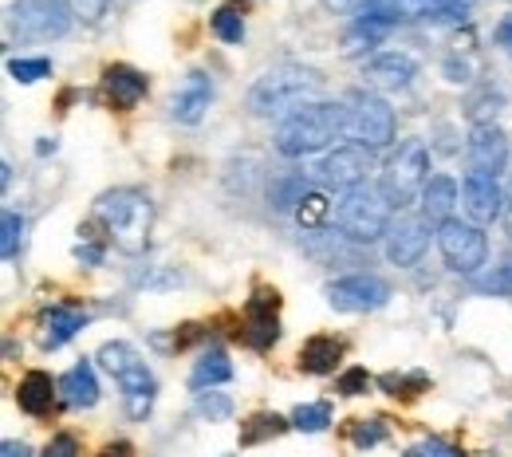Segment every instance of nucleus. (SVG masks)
I'll list each match as a JSON object with an SVG mask.
<instances>
[{"label":"nucleus","instance_id":"obj_1","mask_svg":"<svg viewBox=\"0 0 512 457\" xmlns=\"http://www.w3.org/2000/svg\"><path fill=\"white\" fill-rule=\"evenodd\" d=\"M95 221L107 229L111 245L123 257H142L150 249V229H154V201L138 186H115L95 197Z\"/></svg>","mask_w":512,"mask_h":457},{"label":"nucleus","instance_id":"obj_2","mask_svg":"<svg viewBox=\"0 0 512 457\" xmlns=\"http://www.w3.org/2000/svg\"><path fill=\"white\" fill-rule=\"evenodd\" d=\"M323 87V75L304 64H276L268 67L249 87V111L256 119H288L304 103H316V91Z\"/></svg>","mask_w":512,"mask_h":457},{"label":"nucleus","instance_id":"obj_3","mask_svg":"<svg viewBox=\"0 0 512 457\" xmlns=\"http://www.w3.org/2000/svg\"><path fill=\"white\" fill-rule=\"evenodd\" d=\"M347 134V103H304L276 127V150L284 158H308Z\"/></svg>","mask_w":512,"mask_h":457},{"label":"nucleus","instance_id":"obj_4","mask_svg":"<svg viewBox=\"0 0 512 457\" xmlns=\"http://www.w3.org/2000/svg\"><path fill=\"white\" fill-rule=\"evenodd\" d=\"M95 363L123 387V398H127V414L134 422H142L150 410H154V398H158V383H154V375H150V367H146V359L123 343V339H111V343H103L99 347V355H95Z\"/></svg>","mask_w":512,"mask_h":457},{"label":"nucleus","instance_id":"obj_5","mask_svg":"<svg viewBox=\"0 0 512 457\" xmlns=\"http://www.w3.org/2000/svg\"><path fill=\"white\" fill-rule=\"evenodd\" d=\"M390 201L383 197L379 186H359V190H347V194L335 201V229L343 233V241L351 245H375L386 241L390 233Z\"/></svg>","mask_w":512,"mask_h":457},{"label":"nucleus","instance_id":"obj_6","mask_svg":"<svg viewBox=\"0 0 512 457\" xmlns=\"http://www.w3.org/2000/svg\"><path fill=\"white\" fill-rule=\"evenodd\" d=\"M430 178L434 174H430V150H426V142L406 138V142H398L386 154L383 174H379V190H383V197L394 209H406L414 197H422Z\"/></svg>","mask_w":512,"mask_h":457},{"label":"nucleus","instance_id":"obj_7","mask_svg":"<svg viewBox=\"0 0 512 457\" xmlns=\"http://www.w3.org/2000/svg\"><path fill=\"white\" fill-rule=\"evenodd\" d=\"M71 8L64 0H12L8 4V36L16 44H52L71 32Z\"/></svg>","mask_w":512,"mask_h":457},{"label":"nucleus","instance_id":"obj_8","mask_svg":"<svg viewBox=\"0 0 512 457\" xmlns=\"http://www.w3.org/2000/svg\"><path fill=\"white\" fill-rule=\"evenodd\" d=\"M394 131H398V123H394V111L383 95H375V91L347 95V134L355 142H363L367 150H386V146H394Z\"/></svg>","mask_w":512,"mask_h":457},{"label":"nucleus","instance_id":"obj_9","mask_svg":"<svg viewBox=\"0 0 512 457\" xmlns=\"http://www.w3.org/2000/svg\"><path fill=\"white\" fill-rule=\"evenodd\" d=\"M438 249H442V261L446 268H453L457 276H473L485 257H489V241H485V229L473 225V221H461V217H449L438 225Z\"/></svg>","mask_w":512,"mask_h":457},{"label":"nucleus","instance_id":"obj_10","mask_svg":"<svg viewBox=\"0 0 512 457\" xmlns=\"http://www.w3.org/2000/svg\"><path fill=\"white\" fill-rule=\"evenodd\" d=\"M371 170H375V150H367L363 142H343V146L327 150L320 158V166H316L323 186L343 190V194L367 186V174Z\"/></svg>","mask_w":512,"mask_h":457},{"label":"nucleus","instance_id":"obj_11","mask_svg":"<svg viewBox=\"0 0 512 457\" xmlns=\"http://www.w3.org/2000/svg\"><path fill=\"white\" fill-rule=\"evenodd\" d=\"M390 300V284L371 272H351L327 284V304L335 312H379Z\"/></svg>","mask_w":512,"mask_h":457},{"label":"nucleus","instance_id":"obj_12","mask_svg":"<svg viewBox=\"0 0 512 457\" xmlns=\"http://www.w3.org/2000/svg\"><path fill=\"white\" fill-rule=\"evenodd\" d=\"M465 158L473 174H489L501 178L509 166V134L501 131L497 123H473L469 142H465Z\"/></svg>","mask_w":512,"mask_h":457},{"label":"nucleus","instance_id":"obj_13","mask_svg":"<svg viewBox=\"0 0 512 457\" xmlns=\"http://www.w3.org/2000/svg\"><path fill=\"white\" fill-rule=\"evenodd\" d=\"M461 205H465V221L473 225H493L497 217H505V194L501 182L489 174H465L461 182Z\"/></svg>","mask_w":512,"mask_h":457},{"label":"nucleus","instance_id":"obj_14","mask_svg":"<svg viewBox=\"0 0 512 457\" xmlns=\"http://www.w3.org/2000/svg\"><path fill=\"white\" fill-rule=\"evenodd\" d=\"M276 312H280V296H276V288H256L253 300L245 304V343L253 347V351H268L276 339H280V320H276Z\"/></svg>","mask_w":512,"mask_h":457},{"label":"nucleus","instance_id":"obj_15","mask_svg":"<svg viewBox=\"0 0 512 457\" xmlns=\"http://www.w3.org/2000/svg\"><path fill=\"white\" fill-rule=\"evenodd\" d=\"M430 221L426 217H398L386 233V261L398 264V268H410V264L422 261V253L430 249Z\"/></svg>","mask_w":512,"mask_h":457},{"label":"nucleus","instance_id":"obj_16","mask_svg":"<svg viewBox=\"0 0 512 457\" xmlns=\"http://www.w3.org/2000/svg\"><path fill=\"white\" fill-rule=\"evenodd\" d=\"M209 103H213V83H209V75H205V71H190V75L182 79V87L174 91V99H170V119L182 123V127H193V123L205 119Z\"/></svg>","mask_w":512,"mask_h":457},{"label":"nucleus","instance_id":"obj_17","mask_svg":"<svg viewBox=\"0 0 512 457\" xmlns=\"http://www.w3.org/2000/svg\"><path fill=\"white\" fill-rule=\"evenodd\" d=\"M150 91V79L130 64H111L103 67V95L115 111H134Z\"/></svg>","mask_w":512,"mask_h":457},{"label":"nucleus","instance_id":"obj_18","mask_svg":"<svg viewBox=\"0 0 512 457\" xmlns=\"http://www.w3.org/2000/svg\"><path fill=\"white\" fill-rule=\"evenodd\" d=\"M414 75H418V64L410 56H402V52H383V56L363 64V79L383 87V91H406L414 83Z\"/></svg>","mask_w":512,"mask_h":457},{"label":"nucleus","instance_id":"obj_19","mask_svg":"<svg viewBox=\"0 0 512 457\" xmlns=\"http://www.w3.org/2000/svg\"><path fill=\"white\" fill-rule=\"evenodd\" d=\"M83 327H87V312H83V308L56 304V308H48L44 320H40V347H44V351H60V347L71 343Z\"/></svg>","mask_w":512,"mask_h":457},{"label":"nucleus","instance_id":"obj_20","mask_svg":"<svg viewBox=\"0 0 512 457\" xmlns=\"http://www.w3.org/2000/svg\"><path fill=\"white\" fill-rule=\"evenodd\" d=\"M446 8V0H363V12L383 24H406V20H434Z\"/></svg>","mask_w":512,"mask_h":457},{"label":"nucleus","instance_id":"obj_21","mask_svg":"<svg viewBox=\"0 0 512 457\" xmlns=\"http://www.w3.org/2000/svg\"><path fill=\"white\" fill-rule=\"evenodd\" d=\"M60 398V383H52L48 371H28L20 383H16V406L32 418H44L52 410V402Z\"/></svg>","mask_w":512,"mask_h":457},{"label":"nucleus","instance_id":"obj_22","mask_svg":"<svg viewBox=\"0 0 512 457\" xmlns=\"http://www.w3.org/2000/svg\"><path fill=\"white\" fill-rule=\"evenodd\" d=\"M60 402L71 410H91L99 402V379H95V367L87 359L60 375Z\"/></svg>","mask_w":512,"mask_h":457},{"label":"nucleus","instance_id":"obj_23","mask_svg":"<svg viewBox=\"0 0 512 457\" xmlns=\"http://www.w3.org/2000/svg\"><path fill=\"white\" fill-rule=\"evenodd\" d=\"M422 217L430 221V225H442L453 217V209H457V201H461V190H457V182L449 178V174H434L430 182H426V190H422Z\"/></svg>","mask_w":512,"mask_h":457},{"label":"nucleus","instance_id":"obj_24","mask_svg":"<svg viewBox=\"0 0 512 457\" xmlns=\"http://www.w3.org/2000/svg\"><path fill=\"white\" fill-rule=\"evenodd\" d=\"M233 379V363H229V355L221 351V347H209V351H201L197 355V363H193L190 371V391H217L221 383H229Z\"/></svg>","mask_w":512,"mask_h":457},{"label":"nucleus","instance_id":"obj_25","mask_svg":"<svg viewBox=\"0 0 512 457\" xmlns=\"http://www.w3.org/2000/svg\"><path fill=\"white\" fill-rule=\"evenodd\" d=\"M339 359H343V339H335V335H312L300 347V371L304 375H331Z\"/></svg>","mask_w":512,"mask_h":457},{"label":"nucleus","instance_id":"obj_26","mask_svg":"<svg viewBox=\"0 0 512 457\" xmlns=\"http://www.w3.org/2000/svg\"><path fill=\"white\" fill-rule=\"evenodd\" d=\"M379 387H383L390 398L414 402L418 394H426V387H430V375H426V371H386L383 379H379Z\"/></svg>","mask_w":512,"mask_h":457},{"label":"nucleus","instance_id":"obj_27","mask_svg":"<svg viewBox=\"0 0 512 457\" xmlns=\"http://www.w3.org/2000/svg\"><path fill=\"white\" fill-rule=\"evenodd\" d=\"M304 197H308V182H304L300 174H292V178H272V186H268V201H272L276 213H296Z\"/></svg>","mask_w":512,"mask_h":457},{"label":"nucleus","instance_id":"obj_28","mask_svg":"<svg viewBox=\"0 0 512 457\" xmlns=\"http://www.w3.org/2000/svg\"><path fill=\"white\" fill-rule=\"evenodd\" d=\"M292 422H284L280 414H253L245 426H241V446H260L268 438H280Z\"/></svg>","mask_w":512,"mask_h":457},{"label":"nucleus","instance_id":"obj_29","mask_svg":"<svg viewBox=\"0 0 512 457\" xmlns=\"http://www.w3.org/2000/svg\"><path fill=\"white\" fill-rule=\"evenodd\" d=\"M331 426V402H300L292 410V430L300 434H323Z\"/></svg>","mask_w":512,"mask_h":457},{"label":"nucleus","instance_id":"obj_30","mask_svg":"<svg viewBox=\"0 0 512 457\" xmlns=\"http://www.w3.org/2000/svg\"><path fill=\"white\" fill-rule=\"evenodd\" d=\"M209 28H213V36L225 40V44H241V40H245V16H241L237 8H229V4L209 16Z\"/></svg>","mask_w":512,"mask_h":457},{"label":"nucleus","instance_id":"obj_31","mask_svg":"<svg viewBox=\"0 0 512 457\" xmlns=\"http://www.w3.org/2000/svg\"><path fill=\"white\" fill-rule=\"evenodd\" d=\"M296 221H300L304 229H320L327 221H335V205H327V197L316 194V190H308V197H304L300 209H296Z\"/></svg>","mask_w":512,"mask_h":457},{"label":"nucleus","instance_id":"obj_32","mask_svg":"<svg viewBox=\"0 0 512 457\" xmlns=\"http://www.w3.org/2000/svg\"><path fill=\"white\" fill-rule=\"evenodd\" d=\"M20 241H24V217L16 209H4V217H0V257L12 261Z\"/></svg>","mask_w":512,"mask_h":457},{"label":"nucleus","instance_id":"obj_33","mask_svg":"<svg viewBox=\"0 0 512 457\" xmlns=\"http://www.w3.org/2000/svg\"><path fill=\"white\" fill-rule=\"evenodd\" d=\"M8 75L16 79V83H40V79H48L52 75V60H8Z\"/></svg>","mask_w":512,"mask_h":457},{"label":"nucleus","instance_id":"obj_34","mask_svg":"<svg viewBox=\"0 0 512 457\" xmlns=\"http://www.w3.org/2000/svg\"><path fill=\"white\" fill-rule=\"evenodd\" d=\"M197 414L209 418V422H221L233 414V398L229 394H217V391H201L197 394Z\"/></svg>","mask_w":512,"mask_h":457},{"label":"nucleus","instance_id":"obj_35","mask_svg":"<svg viewBox=\"0 0 512 457\" xmlns=\"http://www.w3.org/2000/svg\"><path fill=\"white\" fill-rule=\"evenodd\" d=\"M351 442L359 450H375L379 442H386V426L383 422H351Z\"/></svg>","mask_w":512,"mask_h":457},{"label":"nucleus","instance_id":"obj_36","mask_svg":"<svg viewBox=\"0 0 512 457\" xmlns=\"http://www.w3.org/2000/svg\"><path fill=\"white\" fill-rule=\"evenodd\" d=\"M64 4L71 8V16L83 20V24H99L107 16V8H111V0H64Z\"/></svg>","mask_w":512,"mask_h":457},{"label":"nucleus","instance_id":"obj_37","mask_svg":"<svg viewBox=\"0 0 512 457\" xmlns=\"http://www.w3.org/2000/svg\"><path fill=\"white\" fill-rule=\"evenodd\" d=\"M335 387H339V394H347V398H359V394H367V387H371V375H367V367H347Z\"/></svg>","mask_w":512,"mask_h":457},{"label":"nucleus","instance_id":"obj_38","mask_svg":"<svg viewBox=\"0 0 512 457\" xmlns=\"http://www.w3.org/2000/svg\"><path fill=\"white\" fill-rule=\"evenodd\" d=\"M481 292H493V296H512V257L501 268H493L489 276H481Z\"/></svg>","mask_w":512,"mask_h":457},{"label":"nucleus","instance_id":"obj_39","mask_svg":"<svg viewBox=\"0 0 512 457\" xmlns=\"http://www.w3.org/2000/svg\"><path fill=\"white\" fill-rule=\"evenodd\" d=\"M406 457H465L457 446H449L442 438H426V442H418V446H410Z\"/></svg>","mask_w":512,"mask_h":457},{"label":"nucleus","instance_id":"obj_40","mask_svg":"<svg viewBox=\"0 0 512 457\" xmlns=\"http://www.w3.org/2000/svg\"><path fill=\"white\" fill-rule=\"evenodd\" d=\"M44 457H79V442L71 434H56L48 446H44Z\"/></svg>","mask_w":512,"mask_h":457},{"label":"nucleus","instance_id":"obj_41","mask_svg":"<svg viewBox=\"0 0 512 457\" xmlns=\"http://www.w3.org/2000/svg\"><path fill=\"white\" fill-rule=\"evenodd\" d=\"M75 261H83V264H103V245H75Z\"/></svg>","mask_w":512,"mask_h":457},{"label":"nucleus","instance_id":"obj_42","mask_svg":"<svg viewBox=\"0 0 512 457\" xmlns=\"http://www.w3.org/2000/svg\"><path fill=\"white\" fill-rule=\"evenodd\" d=\"M497 44H501V48H505V52L512 56V16L497 24Z\"/></svg>","mask_w":512,"mask_h":457},{"label":"nucleus","instance_id":"obj_43","mask_svg":"<svg viewBox=\"0 0 512 457\" xmlns=\"http://www.w3.org/2000/svg\"><path fill=\"white\" fill-rule=\"evenodd\" d=\"M99 457H134V446L130 442H111V446H103Z\"/></svg>","mask_w":512,"mask_h":457},{"label":"nucleus","instance_id":"obj_44","mask_svg":"<svg viewBox=\"0 0 512 457\" xmlns=\"http://www.w3.org/2000/svg\"><path fill=\"white\" fill-rule=\"evenodd\" d=\"M0 457H32V450H28L24 442H4V446H0Z\"/></svg>","mask_w":512,"mask_h":457},{"label":"nucleus","instance_id":"obj_45","mask_svg":"<svg viewBox=\"0 0 512 457\" xmlns=\"http://www.w3.org/2000/svg\"><path fill=\"white\" fill-rule=\"evenodd\" d=\"M501 221H505V233L512 237V186H509V194H505V217H501Z\"/></svg>","mask_w":512,"mask_h":457},{"label":"nucleus","instance_id":"obj_46","mask_svg":"<svg viewBox=\"0 0 512 457\" xmlns=\"http://www.w3.org/2000/svg\"><path fill=\"white\" fill-rule=\"evenodd\" d=\"M477 0H446V8H453V12H469Z\"/></svg>","mask_w":512,"mask_h":457},{"label":"nucleus","instance_id":"obj_47","mask_svg":"<svg viewBox=\"0 0 512 457\" xmlns=\"http://www.w3.org/2000/svg\"><path fill=\"white\" fill-rule=\"evenodd\" d=\"M0 186H4V190H8V186H12V166H8V162H4V166H0Z\"/></svg>","mask_w":512,"mask_h":457}]
</instances>
